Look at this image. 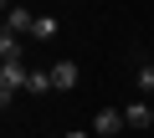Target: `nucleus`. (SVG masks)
Returning a JSON list of instances; mask_svg holds the SVG:
<instances>
[{
	"label": "nucleus",
	"mask_w": 154,
	"mask_h": 138,
	"mask_svg": "<svg viewBox=\"0 0 154 138\" xmlns=\"http://www.w3.org/2000/svg\"><path fill=\"white\" fill-rule=\"evenodd\" d=\"M26 92H36V97H41V92H57V87H51V72H31Z\"/></svg>",
	"instance_id": "9"
},
{
	"label": "nucleus",
	"mask_w": 154,
	"mask_h": 138,
	"mask_svg": "<svg viewBox=\"0 0 154 138\" xmlns=\"http://www.w3.org/2000/svg\"><path fill=\"white\" fill-rule=\"evenodd\" d=\"M31 26H36V10H26V5H11V10H5V31L31 36Z\"/></svg>",
	"instance_id": "4"
},
{
	"label": "nucleus",
	"mask_w": 154,
	"mask_h": 138,
	"mask_svg": "<svg viewBox=\"0 0 154 138\" xmlns=\"http://www.w3.org/2000/svg\"><path fill=\"white\" fill-rule=\"evenodd\" d=\"M51 87H57V92L77 87V61H57V66H51Z\"/></svg>",
	"instance_id": "5"
},
{
	"label": "nucleus",
	"mask_w": 154,
	"mask_h": 138,
	"mask_svg": "<svg viewBox=\"0 0 154 138\" xmlns=\"http://www.w3.org/2000/svg\"><path fill=\"white\" fill-rule=\"evenodd\" d=\"M57 31H62V26H57V16H36V26H31V36H36V41H51Z\"/></svg>",
	"instance_id": "8"
},
{
	"label": "nucleus",
	"mask_w": 154,
	"mask_h": 138,
	"mask_svg": "<svg viewBox=\"0 0 154 138\" xmlns=\"http://www.w3.org/2000/svg\"><path fill=\"white\" fill-rule=\"evenodd\" d=\"M134 87L139 92H154V61H139L134 66Z\"/></svg>",
	"instance_id": "7"
},
{
	"label": "nucleus",
	"mask_w": 154,
	"mask_h": 138,
	"mask_svg": "<svg viewBox=\"0 0 154 138\" xmlns=\"http://www.w3.org/2000/svg\"><path fill=\"white\" fill-rule=\"evenodd\" d=\"M5 61H21V36L16 31H0V66Z\"/></svg>",
	"instance_id": "6"
},
{
	"label": "nucleus",
	"mask_w": 154,
	"mask_h": 138,
	"mask_svg": "<svg viewBox=\"0 0 154 138\" xmlns=\"http://www.w3.org/2000/svg\"><path fill=\"white\" fill-rule=\"evenodd\" d=\"M123 128H128V123H123V107H103V113L93 118V133H98V138H118Z\"/></svg>",
	"instance_id": "2"
},
{
	"label": "nucleus",
	"mask_w": 154,
	"mask_h": 138,
	"mask_svg": "<svg viewBox=\"0 0 154 138\" xmlns=\"http://www.w3.org/2000/svg\"><path fill=\"white\" fill-rule=\"evenodd\" d=\"M128 138H139V133H128Z\"/></svg>",
	"instance_id": "11"
},
{
	"label": "nucleus",
	"mask_w": 154,
	"mask_h": 138,
	"mask_svg": "<svg viewBox=\"0 0 154 138\" xmlns=\"http://www.w3.org/2000/svg\"><path fill=\"white\" fill-rule=\"evenodd\" d=\"M26 82H31L26 66H21V61H5V66H0V102L11 107V97H16V92H26Z\"/></svg>",
	"instance_id": "1"
},
{
	"label": "nucleus",
	"mask_w": 154,
	"mask_h": 138,
	"mask_svg": "<svg viewBox=\"0 0 154 138\" xmlns=\"http://www.w3.org/2000/svg\"><path fill=\"white\" fill-rule=\"evenodd\" d=\"M123 123H128V133H139V128H149V123H154V107H149L144 97H134V102L123 107Z\"/></svg>",
	"instance_id": "3"
},
{
	"label": "nucleus",
	"mask_w": 154,
	"mask_h": 138,
	"mask_svg": "<svg viewBox=\"0 0 154 138\" xmlns=\"http://www.w3.org/2000/svg\"><path fill=\"white\" fill-rule=\"evenodd\" d=\"M67 138H93V133H88V128H72V133H67Z\"/></svg>",
	"instance_id": "10"
}]
</instances>
